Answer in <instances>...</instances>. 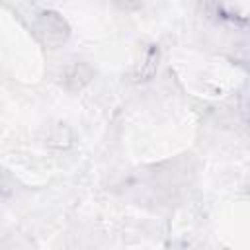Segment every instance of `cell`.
<instances>
[{
    "instance_id": "6da1fadb",
    "label": "cell",
    "mask_w": 250,
    "mask_h": 250,
    "mask_svg": "<svg viewBox=\"0 0 250 250\" xmlns=\"http://www.w3.org/2000/svg\"><path fill=\"white\" fill-rule=\"evenodd\" d=\"M33 31H35L37 39L45 47H51V49L62 45L66 41V37H68V25H66V21L59 14H53V12L41 14L33 21Z\"/></svg>"
},
{
    "instance_id": "7a4b0ae2",
    "label": "cell",
    "mask_w": 250,
    "mask_h": 250,
    "mask_svg": "<svg viewBox=\"0 0 250 250\" xmlns=\"http://www.w3.org/2000/svg\"><path fill=\"white\" fill-rule=\"evenodd\" d=\"M62 78H64V86H66L68 90H80L84 84L90 82L92 72H90L88 64H84V62H74V64H70V66L64 68Z\"/></svg>"
}]
</instances>
